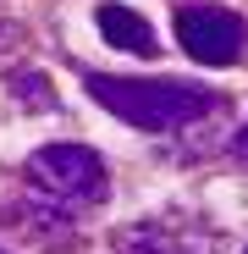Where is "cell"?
<instances>
[{
    "label": "cell",
    "instance_id": "obj_1",
    "mask_svg": "<svg viewBox=\"0 0 248 254\" xmlns=\"http://www.w3.org/2000/svg\"><path fill=\"white\" fill-rule=\"evenodd\" d=\"M89 94L121 116L138 133H171V127H193L198 116L215 111V94L198 83H177V77H110V72H89Z\"/></svg>",
    "mask_w": 248,
    "mask_h": 254
},
{
    "label": "cell",
    "instance_id": "obj_2",
    "mask_svg": "<svg viewBox=\"0 0 248 254\" xmlns=\"http://www.w3.org/2000/svg\"><path fill=\"white\" fill-rule=\"evenodd\" d=\"M28 177L33 188H45L66 204H94L105 199V160L83 144H45L33 160H28Z\"/></svg>",
    "mask_w": 248,
    "mask_h": 254
},
{
    "label": "cell",
    "instance_id": "obj_3",
    "mask_svg": "<svg viewBox=\"0 0 248 254\" xmlns=\"http://www.w3.org/2000/svg\"><path fill=\"white\" fill-rule=\"evenodd\" d=\"M177 39H182V50L204 66H232L248 45V28L237 11L226 6H188L177 11Z\"/></svg>",
    "mask_w": 248,
    "mask_h": 254
},
{
    "label": "cell",
    "instance_id": "obj_4",
    "mask_svg": "<svg viewBox=\"0 0 248 254\" xmlns=\"http://www.w3.org/2000/svg\"><path fill=\"white\" fill-rule=\"evenodd\" d=\"M99 33L110 39L116 50H133V56H144V61H154L160 56V39H154V28L138 17V11H127V6H99Z\"/></svg>",
    "mask_w": 248,
    "mask_h": 254
},
{
    "label": "cell",
    "instance_id": "obj_5",
    "mask_svg": "<svg viewBox=\"0 0 248 254\" xmlns=\"http://www.w3.org/2000/svg\"><path fill=\"white\" fill-rule=\"evenodd\" d=\"M116 254H188L177 238H171V227H160V221H138V227H127L116 238Z\"/></svg>",
    "mask_w": 248,
    "mask_h": 254
},
{
    "label": "cell",
    "instance_id": "obj_6",
    "mask_svg": "<svg viewBox=\"0 0 248 254\" xmlns=\"http://www.w3.org/2000/svg\"><path fill=\"white\" fill-rule=\"evenodd\" d=\"M11 89H17V100L39 105V111H55V89H50V77H45V72H17V77H11Z\"/></svg>",
    "mask_w": 248,
    "mask_h": 254
},
{
    "label": "cell",
    "instance_id": "obj_7",
    "mask_svg": "<svg viewBox=\"0 0 248 254\" xmlns=\"http://www.w3.org/2000/svg\"><path fill=\"white\" fill-rule=\"evenodd\" d=\"M237 155L248 160V122H243V133H237Z\"/></svg>",
    "mask_w": 248,
    "mask_h": 254
}]
</instances>
